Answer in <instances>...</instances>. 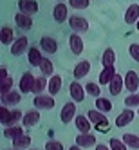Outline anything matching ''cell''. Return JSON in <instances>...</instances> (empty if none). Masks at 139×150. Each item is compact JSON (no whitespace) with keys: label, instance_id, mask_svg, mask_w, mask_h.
Segmentation results:
<instances>
[{"label":"cell","instance_id":"obj_1","mask_svg":"<svg viewBox=\"0 0 139 150\" xmlns=\"http://www.w3.org/2000/svg\"><path fill=\"white\" fill-rule=\"evenodd\" d=\"M33 103H35V107H36L38 110H51L52 107L56 105L54 98H52L51 94H36Z\"/></svg>","mask_w":139,"mask_h":150},{"label":"cell","instance_id":"obj_2","mask_svg":"<svg viewBox=\"0 0 139 150\" xmlns=\"http://www.w3.org/2000/svg\"><path fill=\"white\" fill-rule=\"evenodd\" d=\"M60 120L61 123H71L72 120H76V101H67L65 105L61 107V112H60Z\"/></svg>","mask_w":139,"mask_h":150},{"label":"cell","instance_id":"obj_3","mask_svg":"<svg viewBox=\"0 0 139 150\" xmlns=\"http://www.w3.org/2000/svg\"><path fill=\"white\" fill-rule=\"evenodd\" d=\"M69 25H71V29L74 31V33H87L89 31V22L85 20L83 16H80V15H76V16H71L69 18Z\"/></svg>","mask_w":139,"mask_h":150},{"label":"cell","instance_id":"obj_4","mask_svg":"<svg viewBox=\"0 0 139 150\" xmlns=\"http://www.w3.org/2000/svg\"><path fill=\"white\" fill-rule=\"evenodd\" d=\"M25 51H29V40L27 36H18L13 44H11V54L13 56H20Z\"/></svg>","mask_w":139,"mask_h":150},{"label":"cell","instance_id":"obj_5","mask_svg":"<svg viewBox=\"0 0 139 150\" xmlns=\"http://www.w3.org/2000/svg\"><path fill=\"white\" fill-rule=\"evenodd\" d=\"M69 92H71L72 101H76V103H81V101L85 100V94H87L85 87H81L78 80H76V81H72V83L69 85Z\"/></svg>","mask_w":139,"mask_h":150},{"label":"cell","instance_id":"obj_6","mask_svg":"<svg viewBox=\"0 0 139 150\" xmlns=\"http://www.w3.org/2000/svg\"><path fill=\"white\" fill-rule=\"evenodd\" d=\"M35 76L31 72H24L22 78H20V92L22 94H29L33 92V87H35Z\"/></svg>","mask_w":139,"mask_h":150},{"label":"cell","instance_id":"obj_7","mask_svg":"<svg viewBox=\"0 0 139 150\" xmlns=\"http://www.w3.org/2000/svg\"><path fill=\"white\" fill-rule=\"evenodd\" d=\"M134 117H135V112H134L132 109H125L119 116L116 117V127H117V128H123V127H126V125H130V123L134 121Z\"/></svg>","mask_w":139,"mask_h":150},{"label":"cell","instance_id":"obj_8","mask_svg":"<svg viewBox=\"0 0 139 150\" xmlns=\"http://www.w3.org/2000/svg\"><path fill=\"white\" fill-rule=\"evenodd\" d=\"M137 87H139V76L135 71H128L125 74V89L130 91V92H137Z\"/></svg>","mask_w":139,"mask_h":150},{"label":"cell","instance_id":"obj_9","mask_svg":"<svg viewBox=\"0 0 139 150\" xmlns=\"http://www.w3.org/2000/svg\"><path fill=\"white\" fill-rule=\"evenodd\" d=\"M69 45H71L72 54H76V56L81 54L83 49H85V45H83V40H81L80 33H72V35H71V38H69Z\"/></svg>","mask_w":139,"mask_h":150},{"label":"cell","instance_id":"obj_10","mask_svg":"<svg viewBox=\"0 0 139 150\" xmlns=\"http://www.w3.org/2000/svg\"><path fill=\"white\" fill-rule=\"evenodd\" d=\"M18 9L25 15H36L40 7L36 0H18Z\"/></svg>","mask_w":139,"mask_h":150},{"label":"cell","instance_id":"obj_11","mask_svg":"<svg viewBox=\"0 0 139 150\" xmlns=\"http://www.w3.org/2000/svg\"><path fill=\"white\" fill-rule=\"evenodd\" d=\"M40 47H42V51H45L47 54H54V52L58 51V42L52 36H42Z\"/></svg>","mask_w":139,"mask_h":150},{"label":"cell","instance_id":"obj_12","mask_svg":"<svg viewBox=\"0 0 139 150\" xmlns=\"http://www.w3.org/2000/svg\"><path fill=\"white\" fill-rule=\"evenodd\" d=\"M67 15H69V9H67V6L63 4V2L56 4L54 9H52V18H54L58 24H63V22H65V20H67Z\"/></svg>","mask_w":139,"mask_h":150},{"label":"cell","instance_id":"obj_13","mask_svg":"<svg viewBox=\"0 0 139 150\" xmlns=\"http://www.w3.org/2000/svg\"><path fill=\"white\" fill-rule=\"evenodd\" d=\"M125 22H126L128 25H132V24H137V22H139V4L128 6L126 13H125Z\"/></svg>","mask_w":139,"mask_h":150},{"label":"cell","instance_id":"obj_14","mask_svg":"<svg viewBox=\"0 0 139 150\" xmlns=\"http://www.w3.org/2000/svg\"><path fill=\"white\" fill-rule=\"evenodd\" d=\"M15 24L20 27V29H31L33 27V18H31V15H25V13H22L20 11L18 15H15Z\"/></svg>","mask_w":139,"mask_h":150},{"label":"cell","instance_id":"obj_15","mask_svg":"<svg viewBox=\"0 0 139 150\" xmlns=\"http://www.w3.org/2000/svg\"><path fill=\"white\" fill-rule=\"evenodd\" d=\"M27 60H29V63H31L33 67H40V65H42V62H44L42 51L36 49V47H31V49L27 51Z\"/></svg>","mask_w":139,"mask_h":150},{"label":"cell","instance_id":"obj_16","mask_svg":"<svg viewBox=\"0 0 139 150\" xmlns=\"http://www.w3.org/2000/svg\"><path fill=\"white\" fill-rule=\"evenodd\" d=\"M74 123H76V128L80 130V134H89V132H90L92 121L89 120V116H76Z\"/></svg>","mask_w":139,"mask_h":150},{"label":"cell","instance_id":"obj_17","mask_svg":"<svg viewBox=\"0 0 139 150\" xmlns=\"http://www.w3.org/2000/svg\"><path fill=\"white\" fill-rule=\"evenodd\" d=\"M116 67L114 65H110V67H103V71L99 72V85H109L112 80H114V76H116Z\"/></svg>","mask_w":139,"mask_h":150},{"label":"cell","instance_id":"obj_18","mask_svg":"<svg viewBox=\"0 0 139 150\" xmlns=\"http://www.w3.org/2000/svg\"><path fill=\"white\" fill-rule=\"evenodd\" d=\"M22 123H24V127H35V125H38V123H40V112H38V109L27 110V112L24 114Z\"/></svg>","mask_w":139,"mask_h":150},{"label":"cell","instance_id":"obj_19","mask_svg":"<svg viewBox=\"0 0 139 150\" xmlns=\"http://www.w3.org/2000/svg\"><path fill=\"white\" fill-rule=\"evenodd\" d=\"M90 72V62H87V60H83V62H80L76 67H74V78L76 80H81V78H85L87 74Z\"/></svg>","mask_w":139,"mask_h":150},{"label":"cell","instance_id":"obj_20","mask_svg":"<svg viewBox=\"0 0 139 150\" xmlns=\"http://www.w3.org/2000/svg\"><path fill=\"white\" fill-rule=\"evenodd\" d=\"M123 85H125V78L121 76V74H116L114 80L109 83V91H110V94H112V96H117V94L123 91Z\"/></svg>","mask_w":139,"mask_h":150},{"label":"cell","instance_id":"obj_21","mask_svg":"<svg viewBox=\"0 0 139 150\" xmlns=\"http://www.w3.org/2000/svg\"><path fill=\"white\" fill-rule=\"evenodd\" d=\"M76 145H80L81 148H89V146H94L96 145V136L94 134H78L76 137Z\"/></svg>","mask_w":139,"mask_h":150},{"label":"cell","instance_id":"obj_22","mask_svg":"<svg viewBox=\"0 0 139 150\" xmlns=\"http://www.w3.org/2000/svg\"><path fill=\"white\" fill-rule=\"evenodd\" d=\"M15 42V35H13V29L9 25H2L0 29V44L2 45H9Z\"/></svg>","mask_w":139,"mask_h":150},{"label":"cell","instance_id":"obj_23","mask_svg":"<svg viewBox=\"0 0 139 150\" xmlns=\"http://www.w3.org/2000/svg\"><path fill=\"white\" fill-rule=\"evenodd\" d=\"M60 91H61V76L54 74V76H51V80H49V85H47V92H49L51 96H56Z\"/></svg>","mask_w":139,"mask_h":150},{"label":"cell","instance_id":"obj_24","mask_svg":"<svg viewBox=\"0 0 139 150\" xmlns=\"http://www.w3.org/2000/svg\"><path fill=\"white\" fill-rule=\"evenodd\" d=\"M47 85H49V80H47V76H38L36 80H35V87H33V92L35 94H44V91H47Z\"/></svg>","mask_w":139,"mask_h":150},{"label":"cell","instance_id":"obj_25","mask_svg":"<svg viewBox=\"0 0 139 150\" xmlns=\"http://www.w3.org/2000/svg\"><path fill=\"white\" fill-rule=\"evenodd\" d=\"M20 136H24V130L20 125H11V127H6L4 130V137H9V139H16Z\"/></svg>","mask_w":139,"mask_h":150},{"label":"cell","instance_id":"obj_26","mask_svg":"<svg viewBox=\"0 0 139 150\" xmlns=\"http://www.w3.org/2000/svg\"><path fill=\"white\" fill-rule=\"evenodd\" d=\"M29 145H31V137H29L27 134L20 136V137H16V139H13V146H15L16 150H29Z\"/></svg>","mask_w":139,"mask_h":150},{"label":"cell","instance_id":"obj_27","mask_svg":"<svg viewBox=\"0 0 139 150\" xmlns=\"http://www.w3.org/2000/svg\"><path fill=\"white\" fill-rule=\"evenodd\" d=\"M114 62H116V52L114 49H105L103 51V56H101V63H103V67H110L114 65Z\"/></svg>","mask_w":139,"mask_h":150},{"label":"cell","instance_id":"obj_28","mask_svg":"<svg viewBox=\"0 0 139 150\" xmlns=\"http://www.w3.org/2000/svg\"><path fill=\"white\" fill-rule=\"evenodd\" d=\"M20 103V92L18 91H11L6 96H2V105H16Z\"/></svg>","mask_w":139,"mask_h":150},{"label":"cell","instance_id":"obj_29","mask_svg":"<svg viewBox=\"0 0 139 150\" xmlns=\"http://www.w3.org/2000/svg\"><path fill=\"white\" fill-rule=\"evenodd\" d=\"M105 112H101V110H98V109H92V110H89L87 112V116H89V120L94 123V125H98V123H103V121H109L107 120V116H103Z\"/></svg>","mask_w":139,"mask_h":150},{"label":"cell","instance_id":"obj_30","mask_svg":"<svg viewBox=\"0 0 139 150\" xmlns=\"http://www.w3.org/2000/svg\"><path fill=\"white\" fill-rule=\"evenodd\" d=\"M40 71H42V74L44 76H54V65H52V62L49 60V58H44V62H42V65H40Z\"/></svg>","mask_w":139,"mask_h":150},{"label":"cell","instance_id":"obj_31","mask_svg":"<svg viewBox=\"0 0 139 150\" xmlns=\"http://www.w3.org/2000/svg\"><path fill=\"white\" fill-rule=\"evenodd\" d=\"M13 87V78L11 76H6V78H0V94L6 96L7 92H11Z\"/></svg>","mask_w":139,"mask_h":150},{"label":"cell","instance_id":"obj_32","mask_svg":"<svg viewBox=\"0 0 139 150\" xmlns=\"http://www.w3.org/2000/svg\"><path fill=\"white\" fill-rule=\"evenodd\" d=\"M96 109L101 110V112H110L112 110V103L107 100V98H96Z\"/></svg>","mask_w":139,"mask_h":150},{"label":"cell","instance_id":"obj_33","mask_svg":"<svg viewBox=\"0 0 139 150\" xmlns=\"http://www.w3.org/2000/svg\"><path fill=\"white\" fill-rule=\"evenodd\" d=\"M123 141L126 143V146L139 150V136H135V134H125L123 136Z\"/></svg>","mask_w":139,"mask_h":150},{"label":"cell","instance_id":"obj_34","mask_svg":"<svg viewBox=\"0 0 139 150\" xmlns=\"http://www.w3.org/2000/svg\"><path fill=\"white\" fill-rule=\"evenodd\" d=\"M85 91H87V94H90L92 98H99V94H101V87L94 81H89L85 85Z\"/></svg>","mask_w":139,"mask_h":150},{"label":"cell","instance_id":"obj_35","mask_svg":"<svg viewBox=\"0 0 139 150\" xmlns=\"http://www.w3.org/2000/svg\"><path fill=\"white\" fill-rule=\"evenodd\" d=\"M125 105L128 109H134V107H139V92H132L130 96L125 98Z\"/></svg>","mask_w":139,"mask_h":150},{"label":"cell","instance_id":"obj_36","mask_svg":"<svg viewBox=\"0 0 139 150\" xmlns=\"http://www.w3.org/2000/svg\"><path fill=\"white\" fill-rule=\"evenodd\" d=\"M109 146H110L112 150H126V148H128L123 139H117V137H112V139H110V141H109Z\"/></svg>","mask_w":139,"mask_h":150},{"label":"cell","instance_id":"obj_37","mask_svg":"<svg viewBox=\"0 0 139 150\" xmlns=\"http://www.w3.org/2000/svg\"><path fill=\"white\" fill-rule=\"evenodd\" d=\"M20 120H24V116L20 110H11V116H9V120H7V125L6 127H11V125H16Z\"/></svg>","mask_w":139,"mask_h":150},{"label":"cell","instance_id":"obj_38","mask_svg":"<svg viewBox=\"0 0 139 150\" xmlns=\"http://www.w3.org/2000/svg\"><path fill=\"white\" fill-rule=\"evenodd\" d=\"M90 0H69V6L74 9H87Z\"/></svg>","mask_w":139,"mask_h":150},{"label":"cell","instance_id":"obj_39","mask_svg":"<svg viewBox=\"0 0 139 150\" xmlns=\"http://www.w3.org/2000/svg\"><path fill=\"white\" fill-rule=\"evenodd\" d=\"M45 150H63V145L60 141H56V139H49V141L45 143Z\"/></svg>","mask_w":139,"mask_h":150},{"label":"cell","instance_id":"obj_40","mask_svg":"<svg viewBox=\"0 0 139 150\" xmlns=\"http://www.w3.org/2000/svg\"><path fill=\"white\" fill-rule=\"evenodd\" d=\"M9 116H11V110H7V105H2L0 107V121H2V125H7Z\"/></svg>","mask_w":139,"mask_h":150},{"label":"cell","instance_id":"obj_41","mask_svg":"<svg viewBox=\"0 0 139 150\" xmlns=\"http://www.w3.org/2000/svg\"><path fill=\"white\" fill-rule=\"evenodd\" d=\"M128 54L132 56L134 62H139V45L137 44H130V47H128Z\"/></svg>","mask_w":139,"mask_h":150},{"label":"cell","instance_id":"obj_42","mask_svg":"<svg viewBox=\"0 0 139 150\" xmlns=\"http://www.w3.org/2000/svg\"><path fill=\"white\" fill-rule=\"evenodd\" d=\"M94 128H96L98 132H101V134H107V132L110 130V123H109V121H103V123L94 125Z\"/></svg>","mask_w":139,"mask_h":150},{"label":"cell","instance_id":"obj_43","mask_svg":"<svg viewBox=\"0 0 139 150\" xmlns=\"http://www.w3.org/2000/svg\"><path fill=\"white\" fill-rule=\"evenodd\" d=\"M96 150H112V148L109 146V143H107V145H96Z\"/></svg>","mask_w":139,"mask_h":150},{"label":"cell","instance_id":"obj_44","mask_svg":"<svg viewBox=\"0 0 139 150\" xmlns=\"http://www.w3.org/2000/svg\"><path fill=\"white\" fill-rule=\"evenodd\" d=\"M6 76H9V74H7V69L2 67V69H0V78H6Z\"/></svg>","mask_w":139,"mask_h":150},{"label":"cell","instance_id":"obj_45","mask_svg":"<svg viewBox=\"0 0 139 150\" xmlns=\"http://www.w3.org/2000/svg\"><path fill=\"white\" fill-rule=\"evenodd\" d=\"M69 150H81V146H80V145H74V146H71Z\"/></svg>","mask_w":139,"mask_h":150},{"label":"cell","instance_id":"obj_46","mask_svg":"<svg viewBox=\"0 0 139 150\" xmlns=\"http://www.w3.org/2000/svg\"><path fill=\"white\" fill-rule=\"evenodd\" d=\"M137 31H139V22H137Z\"/></svg>","mask_w":139,"mask_h":150},{"label":"cell","instance_id":"obj_47","mask_svg":"<svg viewBox=\"0 0 139 150\" xmlns=\"http://www.w3.org/2000/svg\"><path fill=\"white\" fill-rule=\"evenodd\" d=\"M137 116H139V110H137Z\"/></svg>","mask_w":139,"mask_h":150},{"label":"cell","instance_id":"obj_48","mask_svg":"<svg viewBox=\"0 0 139 150\" xmlns=\"http://www.w3.org/2000/svg\"><path fill=\"white\" fill-rule=\"evenodd\" d=\"M29 150H33V148H29Z\"/></svg>","mask_w":139,"mask_h":150},{"label":"cell","instance_id":"obj_49","mask_svg":"<svg viewBox=\"0 0 139 150\" xmlns=\"http://www.w3.org/2000/svg\"><path fill=\"white\" fill-rule=\"evenodd\" d=\"M15 150H16V148H15Z\"/></svg>","mask_w":139,"mask_h":150}]
</instances>
